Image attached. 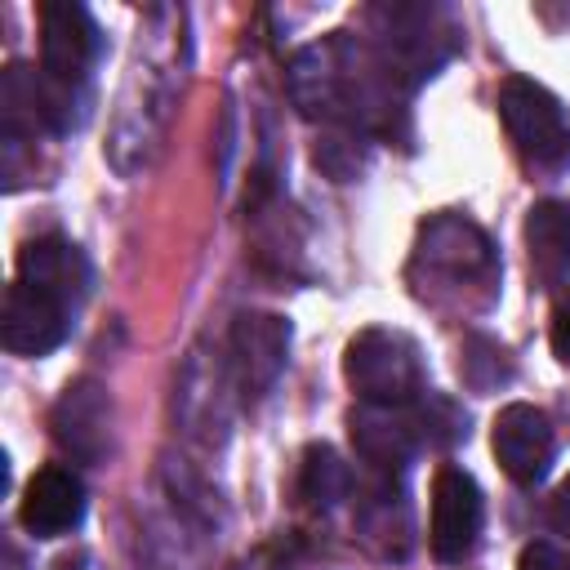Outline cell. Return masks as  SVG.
Instances as JSON below:
<instances>
[{
  "label": "cell",
  "instance_id": "12",
  "mask_svg": "<svg viewBox=\"0 0 570 570\" xmlns=\"http://www.w3.org/2000/svg\"><path fill=\"white\" fill-rule=\"evenodd\" d=\"M352 445H356V454L374 472L392 476V472H405V463L414 459V450L423 441H419V428H414L410 405H401V410L365 405V410L352 414Z\"/></svg>",
  "mask_w": 570,
  "mask_h": 570
},
{
  "label": "cell",
  "instance_id": "11",
  "mask_svg": "<svg viewBox=\"0 0 570 570\" xmlns=\"http://www.w3.org/2000/svg\"><path fill=\"white\" fill-rule=\"evenodd\" d=\"M18 517H22V525L36 539H58V534L76 530L80 517H85V485H80V476L58 468V463L40 468L27 481V490H22Z\"/></svg>",
  "mask_w": 570,
  "mask_h": 570
},
{
  "label": "cell",
  "instance_id": "14",
  "mask_svg": "<svg viewBox=\"0 0 570 570\" xmlns=\"http://www.w3.org/2000/svg\"><path fill=\"white\" fill-rule=\"evenodd\" d=\"M525 245H530V263L539 281L557 285L570 272V205L561 200L534 205L525 218Z\"/></svg>",
  "mask_w": 570,
  "mask_h": 570
},
{
  "label": "cell",
  "instance_id": "9",
  "mask_svg": "<svg viewBox=\"0 0 570 570\" xmlns=\"http://www.w3.org/2000/svg\"><path fill=\"white\" fill-rule=\"evenodd\" d=\"M49 428H53V441L62 450H71L80 463H102L111 450V396H107V387L94 379L67 383V392L53 405Z\"/></svg>",
  "mask_w": 570,
  "mask_h": 570
},
{
  "label": "cell",
  "instance_id": "17",
  "mask_svg": "<svg viewBox=\"0 0 570 570\" xmlns=\"http://www.w3.org/2000/svg\"><path fill=\"white\" fill-rule=\"evenodd\" d=\"M552 352L570 365V289L561 294V303H557V312H552Z\"/></svg>",
  "mask_w": 570,
  "mask_h": 570
},
{
  "label": "cell",
  "instance_id": "15",
  "mask_svg": "<svg viewBox=\"0 0 570 570\" xmlns=\"http://www.w3.org/2000/svg\"><path fill=\"white\" fill-rule=\"evenodd\" d=\"M298 494L312 508H334L347 494V468L338 463V454L330 445H307L303 468H298Z\"/></svg>",
  "mask_w": 570,
  "mask_h": 570
},
{
  "label": "cell",
  "instance_id": "3",
  "mask_svg": "<svg viewBox=\"0 0 570 570\" xmlns=\"http://www.w3.org/2000/svg\"><path fill=\"white\" fill-rule=\"evenodd\" d=\"M499 116H503L508 138L517 142V151L534 169H566L570 165V125L561 116V102L543 85H534L525 76L503 80Z\"/></svg>",
  "mask_w": 570,
  "mask_h": 570
},
{
  "label": "cell",
  "instance_id": "16",
  "mask_svg": "<svg viewBox=\"0 0 570 570\" xmlns=\"http://www.w3.org/2000/svg\"><path fill=\"white\" fill-rule=\"evenodd\" d=\"M517 570H570V552H561L557 543H525Z\"/></svg>",
  "mask_w": 570,
  "mask_h": 570
},
{
  "label": "cell",
  "instance_id": "10",
  "mask_svg": "<svg viewBox=\"0 0 570 570\" xmlns=\"http://www.w3.org/2000/svg\"><path fill=\"white\" fill-rule=\"evenodd\" d=\"M494 459L499 468L508 472V481L517 485H539L548 463H552V423L539 405H503L499 419H494Z\"/></svg>",
  "mask_w": 570,
  "mask_h": 570
},
{
  "label": "cell",
  "instance_id": "7",
  "mask_svg": "<svg viewBox=\"0 0 570 570\" xmlns=\"http://www.w3.org/2000/svg\"><path fill=\"white\" fill-rule=\"evenodd\" d=\"M481 521H485L481 485L472 481V472L445 463L432 476V525H428V539H432L436 561H463L476 548Z\"/></svg>",
  "mask_w": 570,
  "mask_h": 570
},
{
  "label": "cell",
  "instance_id": "1",
  "mask_svg": "<svg viewBox=\"0 0 570 570\" xmlns=\"http://www.w3.org/2000/svg\"><path fill=\"white\" fill-rule=\"evenodd\" d=\"M401 76L374 58L370 49L352 45L343 31L325 45H312L289 67V94L307 116L325 120H374L387 111L392 89Z\"/></svg>",
  "mask_w": 570,
  "mask_h": 570
},
{
  "label": "cell",
  "instance_id": "5",
  "mask_svg": "<svg viewBox=\"0 0 570 570\" xmlns=\"http://www.w3.org/2000/svg\"><path fill=\"white\" fill-rule=\"evenodd\" d=\"M414 272H428L432 281L445 276L450 289L459 285H490L494 276V249L485 232L468 218L441 214L419 227V249H414Z\"/></svg>",
  "mask_w": 570,
  "mask_h": 570
},
{
  "label": "cell",
  "instance_id": "18",
  "mask_svg": "<svg viewBox=\"0 0 570 570\" xmlns=\"http://www.w3.org/2000/svg\"><path fill=\"white\" fill-rule=\"evenodd\" d=\"M548 521L557 534L570 539V476H561V485L552 490V508H548Z\"/></svg>",
  "mask_w": 570,
  "mask_h": 570
},
{
  "label": "cell",
  "instance_id": "2",
  "mask_svg": "<svg viewBox=\"0 0 570 570\" xmlns=\"http://www.w3.org/2000/svg\"><path fill=\"white\" fill-rule=\"evenodd\" d=\"M343 374L365 405H383V410L414 405L428 392L419 347L401 330H379V325L361 330L343 352Z\"/></svg>",
  "mask_w": 570,
  "mask_h": 570
},
{
  "label": "cell",
  "instance_id": "8",
  "mask_svg": "<svg viewBox=\"0 0 570 570\" xmlns=\"http://www.w3.org/2000/svg\"><path fill=\"white\" fill-rule=\"evenodd\" d=\"M71 312L62 298L27 285V281H13L4 289V312H0V338L9 352L18 356H45L53 352L67 334H71Z\"/></svg>",
  "mask_w": 570,
  "mask_h": 570
},
{
  "label": "cell",
  "instance_id": "6",
  "mask_svg": "<svg viewBox=\"0 0 570 570\" xmlns=\"http://www.w3.org/2000/svg\"><path fill=\"white\" fill-rule=\"evenodd\" d=\"M227 347H232L236 387L254 405V401H263L272 392V383L285 370V356H289V321L285 316H272V312H240L232 321Z\"/></svg>",
  "mask_w": 570,
  "mask_h": 570
},
{
  "label": "cell",
  "instance_id": "13",
  "mask_svg": "<svg viewBox=\"0 0 570 570\" xmlns=\"http://www.w3.org/2000/svg\"><path fill=\"white\" fill-rule=\"evenodd\" d=\"M18 281H27V285H36V289H45L53 298H62L67 307H80V298L89 294V281L94 276H89V258L76 245H67L58 236H40V240L22 245V254H18Z\"/></svg>",
  "mask_w": 570,
  "mask_h": 570
},
{
  "label": "cell",
  "instance_id": "4",
  "mask_svg": "<svg viewBox=\"0 0 570 570\" xmlns=\"http://www.w3.org/2000/svg\"><path fill=\"white\" fill-rule=\"evenodd\" d=\"M94 62H98V27L89 9L76 0L40 4V76L89 98Z\"/></svg>",
  "mask_w": 570,
  "mask_h": 570
}]
</instances>
